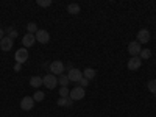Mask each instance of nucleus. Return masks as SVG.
<instances>
[{"mask_svg":"<svg viewBox=\"0 0 156 117\" xmlns=\"http://www.w3.org/2000/svg\"><path fill=\"white\" fill-rule=\"evenodd\" d=\"M86 95V90L84 87H80V86H75L73 89H70V94H69V98L76 101V100H83Z\"/></svg>","mask_w":156,"mask_h":117,"instance_id":"1","label":"nucleus"},{"mask_svg":"<svg viewBox=\"0 0 156 117\" xmlns=\"http://www.w3.org/2000/svg\"><path fill=\"white\" fill-rule=\"evenodd\" d=\"M48 69H50V73H53L55 76H56V75H62L64 70H66L62 61H53V62H50Z\"/></svg>","mask_w":156,"mask_h":117,"instance_id":"2","label":"nucleus"},{"mask_svg":"<svg viewBox=\"0 0 156 117\" xmlns=\"http://www.w3.org/2000/svg\"><path fill=\"white\" fill-rule=\"evenodd\" d=\"M14 61L17 64H23V62H27L28 61V50L22 47L19 50H16V55H14Z\"/></svg>","mask_w":156,"mask_h":117,"instance_id":"3","label":"nucleus"},{"mask_svg":"<svg viewBox=\"0 0 156 117\" xmlns=\"http://www.w3.org/2000/svg\"><path fill=\"white\" fill-rule=\"evenodd\" d=\"M42 84H44L47 89H53V87H56V84H58V78H56L53 73H47V75L42 78Z\"/></svg>","mask_w":156,"mask_h":117,"instance_id":"4","label":"nucleus"},{"mask_svg":"<svg viewBox=\"0 0 156 117\" xmlns=\"http://www.w3.org/2000/svg\"><path fill=\"white\" fill-rule=\"evenodd\" d=\"M126 66H128V70H137L142 66V59L139 56H131V58L128 59Z\"/></svg>","mask_w":156,"mask_h":117,"instance_id":"5","label":"nucleus"},{"mask_svg":"<svg viewBox=\"0 0 156 117\" xmlns=\"http://www.w3.org/2000/svg\"><path fill=\"white\" fill-rule=\"evenodd\" d=\"M34 36H36V41L41 44H47L50 41V33L47 30H37V33Z\"/></svg>","mask_w":156,"mask_h":117,"instance_id":"6","label":"nucleus"},{"mask_svg":"<svg viewBox=\"0 0 156 117\" xmlns=\"http://www.w3.org/2000/svg\"><path fill=\"white\" fill-rule=\"evenodd\" d=\"M140 44L137 41H133V42H129L128 44V53L131 55V56H139L140 55Z\"/></svg>","mask_w":156,"mask_h":117,"instance_id":"7","label":"nucleus"},{"mask_svg":"<svg viewBox=\"0 0 156 117\" xmlns=\"http://www.w3.org/2000/svg\"><path fill=\"white\" fill-rule=\"evenodd\" d=\"M67 76H69V80H70L72 83H76V84H78V81L83 78V72H81L80 69H72L70 72H67Z\"/></svg>","mask_w":156,"mask_h":117,"instance_id":"8","label":"nucleus"},{"mask_svg":"<svg viewBox=\"0 0 156 117\" xmlns=\"http://www.w3.org/2000/svg\"><path fill=\"white\" fill-rule=\"evenodd\" d=\"M136 37H137V42L139 44H147L150 41V31L147 28H142V30H139V33H137Z\"/></svg>","mask_w":156,"mask_h":117,"instance_id":"9","label":"nucleus"},{"mask_svg":"<svg viewBox=\"0 0 156 117\" xmlns=\"http://www.w3.org/2000/svg\"><path fill=\"white\" fill-rule=\"evenodd\" d=\"M33 106H34V100H33V97H23L22 100H20V108L23 109V111H30V109H33Z\"/></svg>","mask_w":156,"mask_h":117,"instance_id":"10","label":"nucleus"},{"mask_svg":"<svg viewBox=\"0 0 156 117\" xmlns=\"http://www.w3.org/2000/svg\"><path fill=\"white\" fill-rule=\"evenodd\" d=\"M12 44H14V41H12L11 37L5 36L2 41H0V48H2L3 51H9V50L12 48Z\"/></svg>","mask_w":156,"mask_h":117,"instance_id":"11","label":"nucleus"},{"mask_svg":"<svg viewBox=\"0 0 156 117\" xmlns=\"http://www.w3.org/2000/svg\"><path fill=\"white\" fill-rule=\"evenodd\" d=\"M34 41H36V36H34V34H30V33H27V34L22 37V44H23L25 48H27V47H31V45L34 44Z\"/></svg>","mask_w":156,"mask_h":117,"instance_id":"12","label":"nucleus"},{"mask_svg":"<svg viewBox=\"0 0 156 117\" xmlns=\"http://www.w3.org/2000/svg\"><path fill=\"white\" fill-rule=\"evenodd\" d=\"M95 75H97L95 69H90V67L84 69V72H83V76H84V78H87L89 81H90V80H94V78H95Z\"/></svg>","mask_w":156,"mask_h":117,"instance_id":"13","label":"nucleus"},{"mask_svg":"<svg viewBox=\"0 0 156 117\" xmlns=\"http://www.w3.org/2000/svg\"><path fill=\"white\" fill-rule=\"evenodd\" d=\"M42 84V78L41 76H31L30 78V86L31 87H41Z\"/></svg>","mask_w":156,"mask_h":117,"instance_id":"14","label":"nucleus"},{"mask_svg":"<svg viewBox=\"0 0 156 117\" xmlns=\"http://www.w3.org/2000/svg\"><path fill=\"white\" fill-rule=\"evenodd\" d=\"M80 5L78 3H70L69 6H67V12H70V14H78V12H80Z\"/></svg>","mask_w":156,"mask_h":117,"instance_id":"15","label":"nucleus"},{"mask_svg":"<svg viewBox=\"0 0 156 117\" xmlns=\"http://www.w3.org/2000/svg\"><path fill=\"white\" fill-rule=\"evenodd\" d=\"M58 83H59L62 87H67V84L70 83V80H69V76H67V75H59V78H58Z\"/></svg>","mask_w":156,"mask_h":117,"instance_id":"16","label":"nucleus"},{"mask_svg":"<svg viewBox=\"0 0 156 117\" xmlns=\"http://www.w3.org/2000/svg\"><path fill=\"white\" fill-rule=\"evenodd\" d=\"M56 103H58V106H72L73 100H70V98H59Z\"/></svg>","mask_w":156,"mask_h":117,"instance_id":"17","label":"nucleus"},{"mask_svg":"<svg viewBox=\"0 0 156 117\" xmlns=\"http://www.w3.org/2000/svg\"><path fill=\"white\" fill-rule=\"evenodd\" d=\"M37 25L34 23V22H30L28 25H27V33H30V34H36L37 33Z\"/></svg>","mask_w":156,"mask_h":117,"instance_id":"18","label":"nucleus"},{"mask_svg":"<svg viewBox=\"0 0 156 117\" xmlns=\"http://www.w3.org/2000/svg\"><path fill=\"white\" fill-rule=\"evenodd\" d=\"M150 56H151V50L150 48H142L140 50V55H139L140 59H148Z\"/></svg>","mask_w":156,"mask_h":117,"instance_id":"19","label":"nucleus"},{"mask_svg":"<svg viewBox=\"0 0 156 117\" xmlns=\"http://www.w3.org/2000/svg\"><path fill=\"white\" fill-rule=\"evenodd\" d=\"M5 33H6V36L8 37H11L12 41H14V37H17V30H14L12 27H8L6 30H5Z\"/></svg>","mask_w":156,"mask_h":117,"instance_id":"20","label":"nucleus"},{"mask_svg":"<svg viewBox=\"0 0 156 117\" xmlns=\"http://www.w3.org/2000/svg\"><path fill=\"white\" fill-rule=\"evenodd\" d=\"M44 97H45V94L42 92V90H36L34 95H33V100H34V101H42Z\"/></svg>","mask_w":156,"mask_h":117,"instance_id":"21","label":"nucleus"},{"mask_svg":"<svg viewBox=\"0 0 156 117\" xmlns=\"http://www.w3.org/2000/svg\"><path fill=\"white\" fill-rule=\"evenodd\" d=\"M69 94H70V90L67 89V87H59V97L61 98H69Z\"/></svg>","mask_w":156,"mask_h":117,"instance_id":"22","label":"nucleus"},{"mask_svg":"<svg viewBox=\"0 0 156 117\" xmlns=\"http://www.w3.org/2000/svg\"><path fill=\"white\" fill-rule=\"evenodd\" d=\"M147 87H148V90H150L151 94L156 95V80H150L148 84H147Z\"/></svg>","mask_w":156,"mask_h":117,"instance_id":"23","label":"nucleus"},{"mask_svg":"<svg viewBox=\"0 0 156 117\" xmlns=\"http://www.w3.org/2000/svg\"><path fill=\"white\" fill-rule=\"evenodd\" d=\"M37 6H41V8H47L51 5V0H37Z\"/></svg>","mask_w":156,"mask_h":117,"instance_id":"24","label":"nucleus"},{"mask_svg":"<svg viewBox=\"0 0 156 117\" xmlns=\"http://www.w3.org/2000/svg\"><path fill=\"white\" fill-rule=\"evenodd\" d=\"M87 84H89V80H87V78H84V76H83L81 80L78 81V84H76V86H80V87H86Z\"/></svg>","mask_w":156,"mask_h":117,"instance_id":"25","label":"nucleus"},{"mask_svg":"<svg viewBox=\"0 0 156 117\" xmlns=\"http://www.w3.org/2000/svg\"><path fill=\"white\" fill-rule=\"evenodd\" d=\"M64 67H66V70H67V72H70L72 69H75L72 62H66V66H64Z\"/></svg>","mask_w":156,"mask_h":117,"instance_id":"26","label":"nucleus"},{"mask_svg":"<svg viewBox=\"0 0 156 117\" xmlns=\"http://www.w3.org/2000/svg\"><path fill=\"white\" fill-rule=\"evenodd\" d=\"M3 37H5V30H3V28H0V41H2Z\"/></svg>","mask_w":156,"mask_h":117,"instance_id":"27","label":"nucleus"},{"mask_svg":"<svg viewBox=\"0 0 156 117\" xmlns=\"http://www.w3.org/2000/svg\"><path fill=\"white\" fill-rule=\"evenodd\" d=\"M20 69H22V64H17V62H16V66H14V70H16V72H19Z\"/></svg>","mask_w":156,"mask_h":117,"instance_id":"28","label":"nucleus"}]
</instances>
